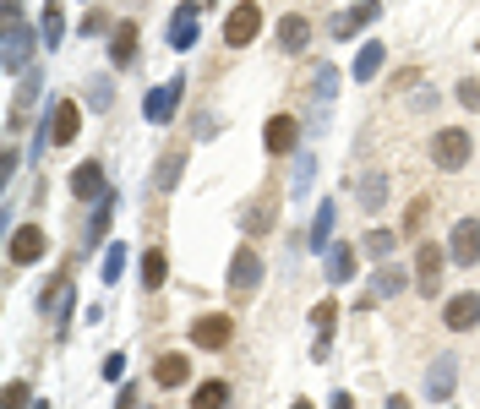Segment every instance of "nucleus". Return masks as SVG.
<instances>
[{
	"label": "nucleus",
	"instance_id": "1",
	"mask_svg": "<svg viewBox=\"0 0 480 409\" xmlns=\"http://www.w3.org/2000/svg\"><path fill=\"white\" fill-rule=\"evenodd\" d=\"M262 279H268V268H262V251L246 240V246H235V257H230V295L235 301H251L257 290H262Z\"/></svg>",
	"mask_w": 480,
	"mask_h": 409
},
{
	"label": "nucleus",
	"instance_id": "2",
	"mask_svg": "<svg viewBox=\"0 0 480 409\" xmlns=\"http://www.w3.org/2000/svg\"><path fill=\"white\" fill-rule=\"evenodd\" d=\"M475 158V137L465 131V126H443L437 137H432V164L437 169H465Z\"/></svg>",
	"mask_w": 480,
	"mask_h": 409
},
{
	"label": "nucleus",
	"instance_id": "3",
	"mask_svg": "<svg viewBox=\"0 0 480 409\" xmlns=\"http://www.w3.org/2000/svg\"><path fill=\"white\" fill-rule=\"evenodd\" d=\"M71 306H77V284H71V268H60V273L44 284V295H38V317H55V328L66 333Z\"/></svg>",
	"mask_w": 480,
	"mask_h": 409
},
{
	"label": "nucleus",
	"instance_id": "4",
	"mask_svg": "<svg viewBox=\"0 0 480 409\" xmlns=\"http://www.w3.org/2000/svg\"><path fill=\"white\" fill-rule=\"evenodd\" d=\"M180 98H186V77L158 82V87L142 98V120H148V126H169V120H175V109H180Z\"/></svg>",
	"mask_w": 480,
	"mask_h": 409
},
{
	"label": "nucleus",
	"instance_id": "5",
	"mask_svg": "<svg viewBox=\"0 0 480 409\" xmlns=\"http://www.w3.org/2000/svg\"><path fill=\"white\" fill-rule=\"evenodd\" d=\"M262 148H268L273 158H290V153L301 148V115H290V109L268 115V126H262Z\"/></svg>",
	"mask_w": 480,
	"mask_h": 409
},
{
	"label": "nucleus",
	"instance_id": "6",
	"mask_svg": "<svg viewBox=\"0 0 480 409\" xmlns=\"http://www.w3.org/2000/svg\"><path fill=\"white\" fill-rule=\"evenodd\" d=\"M257 33H262V5H257V0H240V5L224 16V44H230V49H246Z\"/></svg>",
	"mask_w": 480,
	"mask_h": 409
},
{
	"label": "nucleus",
	"instance_id": "7",
	"mask_svg": "<svg viewBox=\"0 0 480 409\" xmlns=\"http://www.w3.org/2000/svg\"><path fill=\"white\" fill-rule=\"evenodd\" d=\"M443 268H448V246H432V240H421V246H415V284H421V295H437V284H443Z\"/></svg>",
	"mask_w": 480,
	"mask_h": 409
},
{
	"label": "nucleus",
	"instance_id": "8",
	"mask_svg": "<svg viewBox=\"0 0 480 409\" xmlns=\"http://www.w3.org/2000/svg\"><path fill=\"white\" fill-rule=\"evenodd\" d=\"M377 16H383V0H355V5H350V11H339V16H333V22H328V33H333V38H339V44H344V38H355V33H361V27H372V22H377Z\"/></svg>",
	"mask_w": 480,
	"mask_h": 409
},
{
	"label": "nucleus",
	"instance_id": "9",
	"mask_svg": "<svg viewBox=\"0 0 480 409\" xmlns=\"http://www.w3.org/2000/svg\"><path fill=\"white\" fill-rule=\"evenodd\" d=\"M77 131H82V104L77 98H55L49 104V142L66 148V142H77Z\"/></svg>",
	"mask_w": 480,
	"mask_h": 409
},
{
	"label": "nucleus",
	"instance_id": "10",
	"mask_svg": "<svg viewBox=\"0 0 480 409\" xmlns=\"http://www.w3.org/2000/svg\"><path fill=\"white\" fill-rule=\"evenodd\" d=\"M443 328H448V333H470V328H480V295L475 290L448 295V306H443Z\"/></svg>",
	"mask_w": 480,
	"mask_h": 409
},
{
	"label": "nucleus",
	"instance_id": "11",
	"mask_svg": "<svg viewBox=\"0 0 480 409\" xmlns=\"http://www.w3.org/2000/svg\"><path fill=\"white\" fill-rule=\"evenodd\" d=\"M197 27H202V5H197V0L175 5V11H169V33H164L169 49H191V44H197Z\"/></svg>",
	"mask_w": 480,
	"mask_h": 409
},
{
	"label": "nucleus",
	"instance_id": "12",
	"mask_svg": "<svg viewBox=\"0 0 480 409\" xmlns=\"http://www.w3.org/2000/svg\"><path fill=\"white\" fill-rule=\"evenodd\" d=\"M71 197H77V202H104V197H109L104 164H98V158H82V164L71 169Z\"/></svg>",
	"mask_w": 480,
	"mask_h": 409
},
{
	"label": "nucleus",
	"instance_id": "13",
	"mask_svg": "<svg viewBox=\"0 0 480 409\" xmlns=\"http://www.w3.org/2000/svg\"><path fill=\"white\" fill-rule=\"evenodd\" d=\"M5 251H11V262H16V268H27V262H38V257L49 251V235H44L38 224H22V230H11Z\"/></svg>",
	"mask_w": 480,
	"mask_h": 409
},
{
	"label": "nucleus",
	"instance_id": "14",
	"mask_svg": "<svg viewBox=\"0 0 480 409\" xmlns=\"http://www.w3.org/2000/svg\"><path fill=\"white\" fill-rule=\"evenodd\" d=\"M230 339H235V317H197L191 322V344L197 350H230Z\"/></svg>",
	"mask_w": 480,
	"mask_h": 409
},
{
	"label": "nucleus",
	"instance_id": "15",
	"mask_svg": "<svg viewBox=\"0 0 480 409\" xmlns=\"http://www.w3.org/2000/svg\"><path fill=\"white\" fill-rule=\"evenodd\" d=\"M448 262H459V268H475L480 262V224L475 219H459V224H454V235H448Z\"/></svg>",
	"mask_w": 480,
	"mask_h": 409
},
{
	"label": "nucleus",
	"instance_id": "16",
	"mask_svg": "<svg viewBox=\"0 0 480 409\" xmlns=\"http://www.w3.org/2000/svg\"><path fill=\"white\" fill-rule=\"evenodd\" d=\"M355 202H361V213H383L388 208V169H366L355 180Z\"/></svg>",
	"mask_w": 480,
	"mask_h": 409
},
{
	"label": "nucleus",
	"instance_id": "17",
	"mask_svg": "<svg viewBox=\"0 0 480 409\" xmlns=\"http://www.w3.org/2000/svg\"><path fill=\"white\" fill-rule=\"evenodd\" d=\"M273 224H279V197L273 191H262L257 202H246V213H240V230L246 235H268Z\"/></svg>",
	"mask_w": 480,
	"mask_h": 409
},
{
	"label": "nucleus",
	"instance_id": "18",
	"mask_svg": "<svg viewBox=\"0 0 480 409\" xmlns=\"http://www.w3.org/2000/svg\"><path fill=\"white\" fill-rule=\"evenodd\" d=\"M186 383H191V361H186V355H175V350H169V355H158V361H153V388L175 394V388H186Z\"/></svg>",
	"mask_w": 480,
	"mask_h": 409
},
{
	"label": "nucleus",
	"instance_id": "19",
	"mask_svg": "<svg viewBox=\"0 0 480 409\" xmlns=\"http://www.w3.org/2000/svg\"><path fill=\"white\" fill-rule=\"evenodd\" d=\"M454 388H459V355H437L426 372V394L443 404V399H454Z\"/></svg>",
	"mask_w": 480,
	"mask_h": 409
},
{
	"label": "nucleus",
	"instance_id": "20",
	"mask_svg": "<svg viewBox=\"0 0 480 409\" xmlns=\"http://www.w3.org/2000/svg\"><path fill=\"white\" fill-rule=\"evenodd\" d=\"M27 55H33V27H27V22L5 27V49H0V66H5V71H22V66H27Z\"/></svg>",
	"mask_w": 480,
	"mask_h": 409
},
{
	"label": "nucleus",
	"instance_id": "21",
	"mask_svg": "<svg viewBox=\"0 0 480 409\" xmlns=\"http://www.w3.org/2000/svg\"><path fill=\"white\" fill-rule=\"evenodd\" d=\"M355 273H361V246H350V240L328 246V279H333V284H350Z\"/></svg>",
	"mask_w": 480,
	"mask_h": 409
},
{
	"label": "nucleus",
	"instance_id": "22",
	"mask_svg": "<svg viewBox=\"0 0 480 409\" xmlns=\"http://www.w3.org/2000/svg\"><path fill=\"white\" fill-rule=\"evenodd\" d=\"M383 60H388V44H383V38H372V44H361V55H355V66H350V77H355V82H377Z\"/></svg>",
	"mask_w": 480,
	"mask_h": 409
},
{
	"label": "nucleus",
	"instance_id": "23",
	"mask_svg": "<svg viewBox=\"0 0 480 409\" xmlns=\"http://www.w3.org/2000/svg\"><path fill=\"white\" fill-rule=\"evenodd\" d=\"M306 44H311V22H306L301 11L279 16V49H290V55H295V49H306Z\"/></svg>",
	"mask_w": 480,
	"mask_h": 409
},
{
	"label": "nucleus",
	"instance_id": "24",
	"mask_svg": "<svg viewBox=\"0 0 480 409\" xmlns=\"http://www.w3.org/2000/svg\"><path fill=\"white\" fill-rule=\"evenodd\" d=\"M333 87H339V71H333V66H317V115L306 120L311 131H322V126H328V104H333Z\"/></svg>",
	"mask_w": 480,
	"mask_h": 409
},
{
	"label": "nucleus",
	"instance_id": "25",
	"mask_svg": "<svg viewBox=\"0 0 480 409\" xmlns=\"http://www.w3.org/2000/svg\"><path fill=\"white\" fill-rule=\"evenodd\" d=\"M333 224H339V202H322V208H317V219H311L306 246H311V251H328V246H333Z\"/></svg>",
	"mask_w": 480,
	"mask_h": 409
},
{
	"label": "nucleus",
	"instance_id": "26",
	"mask_svg": "<svg viewBox=\"0 0 480 409\" xmlns=\"http://www.w3.org/2000/svg\"><path fill=\"white\" fill-rule=\"evenodd\" d=\"M131 60H137V22H120V27H115V38H109V66H120V71H126Z\"/></svg>",
	"mask_w": 480,
	"mask_h": 409
},
{
	"label": "nucleus",
	"instance_id": "27",
	"mask_svg": "<svg viewBox=\"0 0 480 409\" xmlns=\"http://www.w3.org/2000/svg\"><path fill=\"white\" fill-rule=\"evenodd\" d=\"M393 251H399V230H383V224H377V230H366V235H361V257L388 262Z\"/></svg>",
	"mask_w": 480,
	"mask_h": 409
},
{
	"label": "nucleus",
	"instance_id": "28",
	"mask_svg": "<svg viewBox=\"0 0 480 409\" xmlns=\"http://www.w3.org/2000/svg\"><path fill=\"white\" fill-rule=\"evenodd\" d=\"M164 279H169V251L148 246L142 251V290H164Z\"/></svg>",
	"mask_w": 480,
	"mask_h": 409
},
{
	"label": "nucleus",
	"instance_id": "29",
	"mask_svg": "<svg viewBox=\"0 0 480 409\" xmlns=\"http://www.w3.org/2000/svg\"><path fill=\"white\" fill-rule=\"evenodd\" d=\"M38 22H44V49H60V44H66V5L49 0V5L38 11Z\"/></svg>",
	"mask_w": 480,
	"mask_h": 409
},
{
	"label": "nucleus",
	"instance_id": "30",
	"mask_svg": "<svg viewBox=\"0 0 480 409\" xmlns=\"http://www.w3.org/2000/svg\"><path fill=\"white\" fill-rule=\"evenodd\" d=\"M180 175H186V153L175 148V153H164V158H158V169H153V191H175V186H180Z\"/></svg>",
	"mask_w": 480,
	"mask_h": 409
},
{
	"label": "nucleus",
	"instance_id": "31",
	"mask_svg": "<svg viewBox=\"0 0 480 409\" xmlns=\"http://www.w3.org/2000/svg\"><path fill=\"white\" fill-rule=\"evenodd\" d=\"M115 202H120L115 191H109L104 202H93V219H87V235H82V251H93V246L104 240V230H109V213H115Z\"/></svg>",
	"mask_w": 480,
	"mask_h": 409
},
{
	"label": "nucleus",
	"instance_id": "32",
	"mask_svg": "<svg viewBox=\"0 0 480 409\" xmlns=\"http://www.w3.org/2000/svg\"><path fill=\"white\" fill-rule=\"evenodd\" d=\"M191 409H230V383H224V377H208V383L191 394Z\"/></svg>",
	"mask_w": 480,
	"mask_h": 409
},
{
	"label": "nucleus",
	"instance_id": "33",
	"mask_svg": "<svg viewBox=\"0 0 480 409\" xmlns=\"http://www.w3.org/2000/svg\"><path fill=\"white\" fill-rule=\"evenodd\" d=\"M399 290H404V268L383 262V273L372 279V301H388V295H399Z\"/></svg>",
	"mask_w": 480,
	"mask_h": 409
},
{
	"label": "nucleus",
	"instance_id": "34",
	"mask_svg": "<svg viewBox=\"0 0 480 409\" xmlns=\"http://www.w3.org/2000/svg\"><path fill=\"white\" fill-rule=\"evenodd\" d=\"M109 104H115V77H93V82H87V109L104 115Z\"/></svg>",
	"mask_w": 480,
	"mask_h": 409
},
{
	"label": "nucleus",
	"instance_id": "35",
	"mask_svg": "<svg viewBox=\"0 0 480 409\" xmlns=\"http://www.w3.org/2000/svg\"><path fill=\"white\" fill-rule=\"evenodd\" d=\"M311 180H317V158H311V153H301V164H295V175H290V191H295V197H306V191H311Z\"/></svg>",
	"mask_w": 480,
	"mask_h": 409
},
{
	"label": "nucleus",
	"instance_id": "36",
	"mask_svg": "<svg viewBox=\"0 0 480 409\" xmlns=\"http://www.w3.org/2000/svg\"><path fill=\"white\" fill-rule=\"evenodd\" d=\"M0 409H33V388H27V383H5V399H0Z\"/></svg>",
	"mask_w": 480,
	"mask_h": 409
},
{
	"label": "nucleus",
	"instance_id": "37",
	"mask_svg": "<svg viewBox=\"0 0 480 409\" xmlns=\"http://www.w3.org/2000/svg\"><path fill=\"white\" fill-rule=\"evenodd\" d=\"M98 273H104V284H115V279L126 273V246H109V257H104V268H98Z\"/></svg>",
	"mask_w": 480,
	"mask_h": 409
},
{
	"label": "nucleus",
	"instance_id": "38",
	"mask_svg": "<svg viewBox=\"0 0 480 409\" xmlns=\"http://www.w3.org/2000/svg\"><path fill=\"white\" fill-rule=\"evenodd\" d=\"M426 213H432V197H415V202H410V213H404V230L415 235V230L426 224Z\"/></svg>",
	"mask_w": 480,
	"mask_h": 409
},
{
	"label": "nucleus",
	"instance_id": "39",
	"mask_svg": "<svg viewBox=\"0 0 480 409\" xmlns=\"http://www.w3.org/2000/svg\"><path fill=\"white\" fill-rule=\"evenodd\" d=\"M98 33H109V11H87L82 16V38H98Z\"/></svg>",
	"mask_w": 480,
	"mask_h": 409
},
{
	"label": "nucleus",
	"instance_id": "40",
	"mask_svg": "<svg viewBox=\"0 0 480 409\" xmlns=\"http://www.w3.org/2000/svg\"><path fill=\"white\" fill-rule=\"evenodd\" d=\"M459 104H465V109H480V77L459 82Z\"/></svg>",
	"mask_w": 480,
	"mask_h": 409
},
{
	"label": "nucleus",
	"instance_id": "41",
	"mask_svg": "<svg viewBox=\"0 0 480 409\" xmlns=\"http://www.w3.org/2000/svg\"><path fill=\"white\" fill-rule=\"evenodd\" d=\"M126 377V355H104V383H120Z\"/></svg>",
	"mask_w": 480,
	"mask_h": 409
},
{
	"label": "nucleus",
	"instance_id": "42",
	"mask_svg": "<svg viewBox=\"0 0 480 409\" xmlns=\"http://www.w3.org/2000/svg\"><path fill=\"white\" fill-rule=\"evenodd\" d=\"M16 169H22V153H16V148H5V153H0V175H5V180H11V175H16Z\"/></svg>",
	"mask_w": 480,
	"mask_h": 409
},
{
	"label": "nucleus",
	"instance_id": "43",
	"mask_svg": "<svg viewBox=\"0 0 480 409\" xmlns=\"http://www.w3.org/2000/svg\"><path fill=\"white\" fill-rule=\"evenodd\" d=\"M213 131H219V120H213V109H202V115H197V137H202V142H208V137H213Z\"/></svg>",
	"mask_w": 480,
	"mask_h": 409
},
{
	"label": "nucleus",
	"instance_id": "44",
	"mask_svg": "<svg viewBox=\"0 0 480 409\" xmlns=\"http://www.w3.org/2000/svg\"><path fill=\"white\" fill-rule=\"evenodd\" d=\"M0 22L16 27V22H22V0H5V5H0Z\"/></svg>",
	"mask_w": 480,
	"mask_h": 409
},
{
	"label": "nucleus",
	"instance_id": "45",
	"mask_svg": "<svg viewBox=\"0 0 480 409\" xmlns=\"http://www.w3.org/2000/svg\"><path fill=\"white\" fill-rule=\"evenodd\" d=\"M115 409H137V388H131V383H126V388L115 394Z\"/></svg>",
	"mask_w": 480,
	"mask_h": 409
},
{
	"label": "nucleus",
	"instance_id": "46",
	"mask_svg": "<svg viewBox=\"0 0 480 409\" xmlns=\"http://www.w3.org/2000/svg\"><path fill=\"white\" fill-rule=\"evenodd\" d=\"M328 409H355V399H350V394L339 388V394H333V404H328Z\"/></svg>",
	"mask_w": 480,
	"mask_h": 409
},
{
	"label": "nucleus",
	"instance_id": "47",
	"mask_svg": "<svg viewBox=\"0 0 480 409\" xmlns=\"http://www.w3.org/2000/svg\"><path fill=\"white\" fill-rule=\"evenodd\" d=\"M383 409H410V399H404V394H393V399H388Z\"/></svg>",
	"mask_w": 480,
	"mask_h": 409
},
{
	"label": "nucleus",
	"instance_id": "48",
	"mask_svg": "<svg viewBox=\"0 0 480 409\" xmlns=\"http://www.w3.org/2000/svg\"><path fill=\"white\" fill-rule=\"evenodd\" d=\"M290 409H317V404H311V399H295V404H290Z\"/></svg>",
	"mask_w": 480,
	"mask_h": 409
},
{
	"label": "nucleus",
	"instance_id": "49",
	"mask_svg": "<svg viewBox=\"0 0 480 409\" xmlns=\"http://www.w3.org/2000/svg\"><path fill=\"white\" fill-rule=\"evenodd\" d=\"M33 409H49V404H44V399H33Z\"/></svg>",
	"mask_w": 480,
	"mask_h": 409
}]
</instances>
